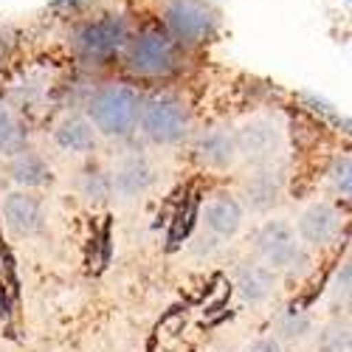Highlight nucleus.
I'll return each mask as SVG.
<instances>
[{
  "instance_id": "nucleus-10",
  "label": "nucleus",
  "mask_w": 352,
  "mask_h": 352,
  "mask_svg": "<svg viewBox=\"0 0 352 352\" xmlns=\"http://www.w3.org/2000/svg\"><path fill=\"white\" fill-rule=\"evenodd\" d=\"M285 186H287V178H285L282 166H276V164L254 166V172L243 181V189H240L243 209L256 212V214L271 212L276 203L282 200Z\"/></svg>"
},
{
  "instance_id": "nucleus-4",
  "label": "nucleus",
  "mask_w": 352,
  "mask_h": 352,
  "mask_svg": "<svg viewBox=\"0 0 352 352\" xmlns=\"http://www.w3.org/2000/svg\"><path fill=\"white\" fill-rule=\"evenodd\" d=\"M144 94L127 79H107L96 85L85 99V116L94 124L99 138L127 141L135 135L138 110Z\"/></svg>"
},
{
  "instance_id": "nucleus-11",
  "label": "nucleus",
  "mask_w": 352,
  "mask_h": 352,
  "mask_svg": "<svg viewBox=\"0 0 352 352\" xmlns=\"http://www.w3.org/2000/svg\"><path fill=\"white\" fill-rule=\"evenodd\" d=\"M0 214H3V223L14 237H34V234H40L43 226H45L43 200L28 189L9 192L3 197V209H0Z\"/></svg>"
},
{
  "instance_id": "nucleus-6",
  "label": "nucleus",
  "mask_w": 352,
  "mask_h": 352,
  "mask_svg": "<svg viewBox=\"0 0 352 352\" xmlns=\"http://www.w3.org/2000/svg\"><path fill=\"white\" fill-rule=\"evenodd\" d=\"M254 248H256L259 259L265 262V265H271L276 274L302 276L310 265V248L299 240L296 228L287 220L262 223L254 237Z\"/></svg>"
},
{
  "instance_id": "nucleus-24",
  "label": "nucleus",
  "mask_w": 352,
  "mask_h": 352,
  "mask_svg": "<svg viewBox=\"0 0 352 352\" xmlns=\"http://www.w3.org/2000/svg\"><path fill=\"white\" fill-rule=\"evenodd\" d=\"M243 352H285V346H282V341L276 336H262V338L251 341Z\"/></svg>"
},
{
  "instance_id": "nucleus-8",
  "label": "nucleus",
  "mask_w": 352,
  "mask_h": 352,
  "mask_svg": "<svg viewBox=\"0 0 352 352\" xmlns=\"http://www.w3.org/2000/svg\"><path fill=\"white\" fill-rule=\"evenodd\" d=\"M110 175V197L122 200H138L155 186V164L144 153H124Z\"/></svg>"
},
{
  "instance_id": "nucleus-13",
  "label": "nucleus",
  "mask_w": 352,
  "mask_h": 352,
  "mask_svg": "<svg viewBox=\"0 0 352 352\" xmlns=\"http://www.w3.org/2000/svg\"><path fill=\"white\" fill-rule=\"evenodd\" d=\"M51 138H54L56 150H63L68 155H82V158L85 155H94L96 146H99V133L94 130L91 122H87L85 113L63 116V119L54 124Z\"/></svg>"
},
{
  "instance_id": "nucleus-14",
  "label": "nucleus",
  "mask_w": 352,
  "mask_h": 352,
  "mask_svg": "<svg viewBox=\"0 0 352 352\" xmlns=\"http://www.w3.org/2000/svg\"><path fill=\"white\" fill-rule=\"evenodd\" d=\"M195 161L206 169L223 172L237 164V141H234V127H212L195 141Z\"/></svg>"
},
{
  "instance_id": "nucleus-12",
  "label": "nucleus",
  "mask_w": 352,
  "mask_h": 352,
  "mask_svg": "<svg viewBox=\"0 0 352 352\" xmlns=\"http://www.w3.org/2000/svg\"><path fill=\"white\" fill-rule=\"evenodd\" d=\"M243 214H245V209H243L240 197H234L228 192H217L203 203L200 223H203V231L212 234V237L231 240L243 226Z\"/></svg>"
},
{
  "instance_id": "nucleus-23",
  "label": "nucleus",
  "mask_w": 352,
  "mask_h": 352,
  "mask_svg": "<svg viewBox=\"0 0 352 352\" xmlns=\"http://www.w3.org/2000/svg\"><path fill=\"white\" fill-rule=\"evenodd\" d=\"M17 48H20V34H17V28L0 23V74H3L6 65L14 60Z\"/></svg>"
},
{
  "instance_id": "nucleus-9",
  "label": "nucleus",
  "mask_w": 352,
  "mask_h": 352,
  "mask_svg": "<svg viewBox=\"0 0 352 352\" xmlns=\"http://www.w3.org/2000/svg\"><path fill=\"white\" fill-rule=\"evenodd\" d=\"M344 217L330 200H313L296 217V234L307 248H327L341 237Z\"/></svg>"
},
{
  "instance_id": "nucleus-1",
  "label": "nucleus",
  "mask_w": 352,
  "mask_h": 352,
  "mask_svg": "<svg viewBox=\"0 0 352 352\" xmlns=\"http://www.w3.org/2000/svg\"><path fill=\"white\" fill-rule=\"evenodd\" d=\"M133 12L122 6L91 9L85 14H76L65 32V48L71 60L87 71L119 63V54L133 32Z\"/></svg>"
},
{
  "instance_id": "nucleus-20",
  "label": "nucleus",
  "mask_w": 352,
  "mask_h": 352,
  "mask_svg": "<svg viewBox=\"0 0 352 352\" xmlns=\"http://www.w3.org/2000/svg\"><path fill=\"white\" fill-rule=\"evenodd\" d=\"M313 333V318L302 310H290L276 321V338L279 341H305Z\"/></svg>"
},
{
  "instance_id": "nucleus-18",
  "label": "nucleus",
  "mask_w": 352,
  "mask_h": 352,
  "mask_svg": "<svg viewBox=\"0 0 352 352\" xmlns=\"http://www.w3.org/2000/svg\"><path fill=\"white\" fill-rule=\"evenodd\" d=\"M76 189L85 200L91 203H102L110 197V175L104 169H96V166H87L79 172L76 178Z\"/></svg>"
},
{
  "instance_id": "nucleus-22",
  "label": "nucleus",
  "mask_w": 352,
  "mask_h": 352,
  "mask_svg": "<svg viewBox=\"0 0 352 352\" xmlns=\"http://www.w3.org/2000/svg\"><path fill=\"white\" fill-rule=\"evenodd\" d=\"M349 293H352V268H349V259H344L341 265L336 268V274H333L330 296H333L338 305H349Z\"/></svg>"
},
{
  "instance_id": "nucleus-15",
  "label": "nucleus",
  "mask_w": 352,
  "mask_h": 352,
  "mask_svg": "<svg viewBox=\"0 0 352 352\" xmlns=\"http://www.w3.org/2000/svg\"><path fill=\"white\" fill-rule=\"evenodd\" d=\"M234 287H237L243 302L262 305L279 290V274L262 259H251V262H243L237 274H234Z\"/></svg>"
},
{
  "instance_id": "nucleus-7",
  "label": "nucleus",
  "mask_w": 352,
  "mask_h": 352,
  "mask_svg": "<svg viewBox=\"0 0 352 352\" xmlns=\"http://www.w3.org/2000/svg\"><path fill=\"white\" fill-rule=\"evenodd\" d=\"M237 141V158L251 166L276 164L285 150V130L274 116H254L245 119L240 127H234Z\"/></svg>"
},
{
  "instance_id": "nucleus-19",
  "label": "nucleus",
  "mask_w": 352,
  "mask_h": 352,
  "mask_svg": "<svg viewBox=\"0 0 352 352\" xmlns=\"http://www.w3.org/2000/svg\"><path fill=\"white\" fill-rule=\"evenodd\" d=\"M352 349V336H349V321L336 318L330 324L321 327L318 333V352H349Z\"/></svg>"
},
{
  "instance_id": "nucleus-21",
  "label": "nucleus",
  "mask_w": 352,
  "mask_h": 352,
  "mask_svg": "<svg viewBox=\"0 0 352 352\" xmlns=\"http://www.w3.org/2000/svg\"><path fill=\"white\" fill-rule=\"evenodd\" d=\"M327 184L341 197H349L352 195V158L346 153L333 158V164L327 169Z\"/></svg>"
},
{
  "instance_id": "nucleus-3",
  "label": "nucleus",
  "mask_w": 352,
  "mask_h": 352,
  "mask_svg": "<svg viewBox=\"0 0 352 352\" xmlns=\"http://www.w3.org/2000/svg\"><path fill=\"white\" fill-rule=\"evenodd\" d=\"M150 17L189 54L212 45L223 32V12L212 0H153Z\"/></svg>"
},
{
  "instance_id": "nucleus-16",
  "label": "nucleus",
  "mask_w": 352,
  "mask_h": 352,
  "mask_svg": "<svg viewBox=\"0 0 352 352\" xmlns=\"http://www.w3.org/2000/svg\"><path fill=\"white\" fill-rule=\"evenodd\" d=\"M9 178L14 181L17 189L34 192V189H43L54 181V169L40 153H32L25 146V150H20L9 158Z\"/></svg>"
},
{
  "instance_id": "nucleus-5",
  "label": "nucleus",
  "mask_w": 352,
  "mask_h": 352,
  "mask_svg": "<svg viewBox=\"0 0 352 352\" xmlns=\"http://www.w3.org/2000/svg\"><path fill=\"white\" fill-rule=\"evenodd\" d=\"M192 130L195 116L184 94L172 91V87H158V91L144 94L135 133H141L153 146H178L192 138Z\"/></svg>"
},
{
  "instance_id": "nucleus-17",
  "label": "nucleus",
  "mask_w": 352,
  "mask_h": 352,
  "mask_svg": "<svg viewBox=\"0 0 352 352\" xmlns=\"http://www.w3.org/2000/svg\"><path fill=\"white\" fill-rule=\"evenodd\" d=\"M25 141H28V133L20 113L6 99H0V155L12 158L14 153L25 150Z\"/></svg>"
},
{
  "instance_id": "nucleus-2",
  "label": "nucleus",
  "mask_w": 352,
  "mask_h": 352,
  "mask_svg": "<svg viewBox=\"0 0 352 352\" xmlns=\"http://www.w3.org/2000/svg\"><path fill=\"white\" fill-rule=\"evenodd\" d=\"M189 51H184L164 28L146 14L133 23V32L119 54V65L138 82H169L184 74Z\"/></svg>"
}]
</instances>
